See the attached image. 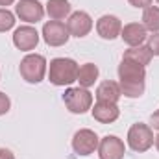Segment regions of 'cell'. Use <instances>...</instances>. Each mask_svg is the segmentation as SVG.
Here are the masks:
<instances>
[{
  "instance_id": "30bf717a",
  "label": "cell",
  "mask_w": 159,
  "mask_h": 159,
  "mask_svg": "<svg viewBox=\"0 0 159 159\" xmlns=\"http://www.w3.org/2000/svg\"><path fill=\"white\" fill-rule=\"evenodd\" d=\"M67 28L72 37L81 39V37L89 35V32L93 30V19L87 11H74L67 19Z\"/></svg>"
},
{
  "instance_id": "7a4b0ae2",
  "label": "cell",
  "mask_w": 159,
  "mask_h": 159,
  "mask_svg": "<svg viewBox=\"0 0 159 159\" xmlns=\"http://www.w3.org/2000/svg\"><path fill=\"white\" fill-rule=\"evenodd\" d=\"M78 70L80 65L70 59V57H56L50 61L48 67V80L52 85L57 87H65V85H72L78 80Z\"/></svg>"
},
{
  "instance_id": "cb8c5ba5",
  "label": "cell",
  "mask_w": 159,
  "mask_h": 159,
  "mask_svg": "<svg viewBox=\"0 0 159 159\" xmlns=\"http://www.w3.org/2000/svg\"><path fill=\"white\" fill-rule=\"evenodd\" d=\"M0 159H15L13 152L7 150V148H0Z\"/></svg>"
},
{
  "instance_id": "484cf974",
  "label": "cell",
  "mask_w": 159,
  "mask_h": 159,
  "mask_svg": "<svg viewBox=\"0 0 159 159\" xmlns=\"http://www.w3.org/2000/svg\"><path fill=\"white\" fill-rule=\"evenodd\" d=\"M154 143H156V148H157V152H159V135L156 137V141H154Z\"/></svg>"
},
{
  "instance_id": "277c9868",
  "label": "cell",
  "mask_w": 159,
  "mask_h": 159,
  "mask_svg": "<svg viewBox=\"0 0 159 159\" xmlns=\"http://www.w3.org/2000/svg\"><path fill=\"white\" fill-rule=\"evenodd\" d=\"M63 102L70 113L83 115L93 107V94L83 87H69L63 93Z\"/></svg>"
},
{
  "instance_id": "7402d4cb",
  "label": "cell",
  "mask_w": 159,
  "mask_h": 159,
  "mask_svg": "<svg viewBox=\"0 0 159 159\" xmlns=\"http://www.w3.org/2000/svg\"><path fill=\"white\" fill-rule=\"evenodd\" d=\"M9 107H11V100H9V96H7L6 93L0 91V117L6 115V113L9 111Z\"/></svg>"
},
{
  "instance_id": "6da1fadb",
  "label": "cell",
  "mask_w": 159,
  "mask_h": 159,
  "mask_svg": "<svg viewBox=\"0 0 159 159\" xmlns=\"http://www.w3.org/2000/svg\"><path fill=\"white\" fill-rule=\"evenodd\" d=\"M146 67H141L129 59H122L119 65V85L120 93L128 98H139L146 89Z\"/></svg>"
},
{
  "instance_id": "ffe728a7",
  "label": "cell",
  "mask_w": 159,
  "mask_h": 159,
  "mask_svg": "<svg viewBox=\"0 0 159 159\" xmlns=\"http://www.w3.org/2000/svg\"><path fill=\"white\" fill-rule=\"evenodd\" d=\"M15 26V15L7 7H0V34L7 32Z\"/></svg>"
},
{
  "instance_id": "4316f807",
  "label": "cell",
  "mask_w": 159,
  "mask_h": 159,
  "mask_svg": "<svg viewBox=\"0 0 159 159\" xmlns=\"http://www.w3.org/2000/svg\"><path fill=\"white\" fill-rule=\"evenodd\" d=\"M156 2H157V4H159V0H156Z\"/></svg>"
},
{
  "instance_id": "e0dca14e",
  "label": "cell",
  "mask_w": 159,
  "mask_h": 159,
  "mask_svg": "<svg viewBox=\"0 0 159 159\" xmlns=\"http://www.w3.org/2000/svg\"><path fill=\"white\" fill-rule=\"evenodd\" d=\"M152 57H154V56H152V52H150L148 44L129 46V48L124 52V56H122V59H129V61H133V63H137V65H141V67L150 65Z\"/></svg>"
},
{
  "instance_id": "2e32d148",
  "label": "cell",
  "mask_w": 159,
  "mask_h": 159,
  "mask_svg": "<svg viewBox=\"0 0 159 159\" xmlns=\"http://www.w3.org/2000/svg\"><path fill=\"white\" fill-rule=\"evenodd\" d=\"M120 96H122V93H120V85L117 81L107 80V81H102L96 87V100L98 102H113V104H117L120 100Z\"/></svg>"
},
{
  "instance_id": "44dd1931",
  "label": "cell",
  "mask_w": 159,
  "mask_h": 159,
  "mask_svg": "<svg viewBox=\"0 0 159 159\" xmlns=\"http://www.w3.org/2000/svg\"><path fill=\"white\" fill-rule=\"evenodd\" d=\"M148 48H150L152 56H159V32L157 34H152L148 37Z\"/></svg>"
},
{
  "instance_id": "603a6c76",
  "label": "cell",
  "mask_w": 159,
  "mask_h": 159,
  "mask_svg": "<svg viewBox=\"0 0 159 159\" xmlns=\"http://www.w3.org/2000/svg\"><path fill=\"white\" fill-rule=\"evenodd\" d=\"M133 7H137V9H146V7H150L152 6V2L154 0H128Z\"/></svg>"
},
{
  "instance_id": "5b68a950",
  "label": "cell",
  "mask_w": 159,
  "mask_h": 159,
  "mask_svg": "<svg viewBox=\"0 0 159 159\" xmlns=\"http://www.w3.org/2000/svg\"><path fill=\"white\" fill-rule=\"evenodd\" d=\"M154 131L148 124H143V122H137L133 124L129 129H128V146L133 150V152H146L154 146Z\"/></svg>"
},
{
  "instance_id": "9c48e42d",
  "label": "cell",
  "mask_w": 159,
  "mask_h": 159,
  "mask_svg": "<svg viewBox=\"0 0 159 159\" xmlns=\"http://www.w3.org/2000/svg\"><path fill=\"white\" fill-rule=\"evenodd\" d=\"M126 146L124 141L117 135H106L100 139L98 144V157L100 159H124Z\"/></svg>"
},
{
  "instance_id": "ba28073f",
  "label": "cell",
  "mask_w": 159,
  "mask_h": 159,
  "mask_svg": "<svg viewBox=\"0 0 159 159\" xmlns=\"http://www.w3.org/2000/svg\"><path fill=\"white\" fill-rule=\"evenodd\" d=\"M15 13L20 20L28 24H37L44 17V7L39 0H19L15 6Z\"/></svg>"
},
{
  "instance_id": "7c38bea8",
  "label": "cell",
  "mask_w": 159,
  "mask_h": 159,
  "mask_svg": "<svg viewBox=\"0 0 159 159\" xmlns=\"http://www.w3.org/2000/svg\"><path fill=\"white\" fill-rule=\"evenodd\" d=\"M96 32L102 39L106 41H113L120 37V32H122V22H120L119 17L115 15H102L98 20H96Z\"/></svg>"
},
{
  "instance_id": "52a82bcc",
  "label": "cell",
  "mask_w": 159,
  "mask_h": 159,
  "mask_svg": "<svg viewBox=\"0 0 159 159\" xmlns=\"http://www.w3.org/2000/svg\"><path fill=\"white\" fill-rule=\"evenodd\" d=\"M70 37L67 24H63L61 20H48L43 26V39L48 46H63L67 44V41Z\"/></svg>"
},
{
  "instance_id": "d4e9b609",
  "label": "cell",
  "mask_w": 159,
  "mask_h": 159,
  "mask_svg": "<svg viewBox=\"0 0 159 159\" xmlns=\"http://www.w3.org/2000/svg\"><path fill=\"white\" fill-rule=\"evenodd\" d=\"M15 0H0V6H4V7H7V6H11Z\"/></svg>"
},
{
  "instance_id": "d6986e66",
  "label": "cell",
  "mask_w": 159,
  "mask_h": 159,
  "mask_svg": "<svg viewBox=\"0 0 159 159\" xmlns=\"http://www.w3.org/2000/svg\"><path fill=\"white\" fill-rule=\"evenodd\" d=\"M143 26L146 28V32H152V34L159 32V6H150V7L144 9Z\"/></svg>"
},
{
  "instance_id": "5bb4252c",
  "label": "cell",
  "mask_w": 159,
  "mask_h": 159,
  "mask_svg": "<svg viewBox=\"0 0 159 159\" xmlns=\"http://www.w3.org/2000/svg\"><path fill=\"white\" fill-rule=\"evenodd\" d=\"M120 37L122 41L128 44V46H139L143 44L146 37H148V32L143 24L139 22H129L126 26H122V32H120Z\"/></svg>"
},
{
  "instance_id": "8992f818",
  "label": "cell",
  "mask_w": 159,
  "mask_h": 159,
  "mask_svg": "<svg viewBox=\"0 0 159 159\" xmlns=\"http://www.w3.org/2000/svg\"><path fill=\"white\" fill-rule=\"evenodd\" d=\"M98 144H100V139L98 135L93 131V129H78L72 137V148L78 156H91L98 150Z\"/></svg>"
},
{
  "instance_id": "4fadbf2b",
  "label": "cell",
  "mask_w": 159,
  "mask_h": 159,
  "mask_svg": "<svg viewBox=\"0 0 159 159\" xmlns=\"http://www.w3.org/2000/svg\"><path fill=\"white\" fill-rule=\"evenodd\" d=\"M91 115L100 124H111V122H115L119 119L120 109H119V106L113 104V102H96L91 107Z\"/></svg>"
},
{
  "instance_id": "ac0fdd59",
  "label": "cell",
  "mask_w": 159,
  "mask_h": 159,
  "mask_svg": "<svg viewBox=\"0 0 159 159\" xmlns=\"http://www.w3.org/2000/svg\"><path fill=\"white\" fill-rule=\"evenodd\" d=\"M98 74H100V70H98V67H96L94 63H85V65L80 67L78 80H76V81L80 83V87L89 89V87H93V85L96 83Z\"/></svg>"
},
{
  "instance_id": "3957f363",
  "label": "cell",
  "mask_w": 159,
  "mask_h": 159,
  "mask_svg": "<svg viewBox=\"0 0 159 159\" xmlns=\"http://www.w3.org/2000/svg\"><path fill=\"white\" fill-rule=\"evenodd\" d=\"M46 59L41 54H28L20 59L19 72L28 83H41L46 76Z\"/></svg>"
},
{
  "instance_id": "9a60e30c",
  "label": "cell",
  "mask_w": 159,
  "mask_h": 159,
  "mask_svg": "<svg viewBox=\"0 0 159 159\" xmlns=\"http://www.w3.org/2000/svg\"><path fill=\"white\" fill-rule=\"evenodd\" d=\"M72 6L69 0H48L44 6V13L50 17V20H65L70 17Z\"/></svg>"
},
{
  "instance_id": "8fae6325",
  "label": "cell",
  "mask_w": 159,
  "mask_h": 159,
  "mask_svg": "<svg viewBox=\"0 0 159 159\" xmlns=\"http://www.w3.org/2000/svg\"><path fill=\"white\" fill-rule=\"evenodd\" d=\"M13 44L22 52H30L39 44V32L30 24L19 26L13 32Z\"/></svg>"
}]
</instances>
